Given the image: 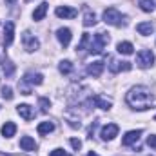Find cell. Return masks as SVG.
I'll return each mask as SVG.
<instances>
[{"label": "cell", "instance_id": "obj_1", "mask_svg": "<svg viewBox=\"0 0 156 156\" xmlns=\"http://www.w3.org/2000/svg\"><path fill=\"white\" fill-rule=\"evenodd\" d=\"M153 102H154V94H153L151 89L145 87V85H136V87H133V89L127 93V104H129L133 109H136V111H145V109H149V107L153 105Z\"/></svg>", "mask_w": 156, "mask_h": 156}, {"label": "cell", "instance_id": "obj_2", "mask_svg": "<svg viewBox=\"0 0 156 156\" xmlns=\"http://www.w3.org/2000/svg\"><path fill=\"white\" fill-rule=\"evenodd\" d=\"M104 22L109 24V26H115V27H122V26L127 24L125 15H122L116 7H107L104 11Z\"/></svg>", "mask_w": 156, "mask_h": 156}, {"label": "cell", "instance_id": "obj_3", "mask_svg": "<svg viewBox=\"0 0 156 156\" xmlns=\"http://www.w3.org/2000/svg\"><path fill=\"white\" fill-rule=\"evenodd\" d=\"M107 44H109V35H107V33H96V35L91 38L89 51L94 53V55H100V53H104V49H105Z\"/></svg>", "mask_w": 156, "mask_h": 156}, {"label": "cell", "instance_id": "obj_4", "mask_svg": "<svg viewBox=\"0 0 156 156\" xmlns=\"http://www.w3.org/2000/svg\"><path fill=\"white\" fill-rule=\"evenodd\" d=\"M136 64H138V67H142V69L151 67V66L154 64V53L149 51V49L140 51V53L136 55Z\"/></svg>", "mask_w": 156, "mask_h": 156}, {"label": "cell", "instance_id": "obj_5", "mask_svg": "<svg viewBox=\"0 0 156 156\" xmlns=\"http://www.w3.org/2000/svg\"><path fill=\"white\" fill-rule=\"evenodd\" d=\"M22 44H24V49L27 51V53H33V51H37L40 47V42H38V38H35L31 33H24L22 35Z\"/></svg>", "mask_w": 156, "mask_h": 156}, {"label": "cell", "instance_id": "obj_6", "mask_svg": "<svg viewBox=\"0 0 156 156\" xmlns=\"http://www.w3.org/2000/svg\"><path fill=\"white\" fill-rule=\"evenodd\" d=\"M89 104L94 105V107H100V109H104V111L111 109V100L105 98V96H102V94H94V96H91V98H89Z\"/></svg>", "mask_w": 156, "mask_h": 156}, {"label": "cell", "instance_id": "obj_7", "mask_svg": "<svg viewBox=\"0 0 156 156\" xmlns=\"http://www.w3.org/2000/svg\"><path fill=\"white\" fill-rule=\"evenodd\" d=\"M109 71L111 73H120V71H131V62H120V60H116V58H109Z\"/></svg>", "mask_w": 156, "mask_h": 156}, {"label": "cell", "instance_id": "obj_8", "mask_svg": "<svg viewBox=\"0 0 156 156\" xmlns=\"http://www.w3.org/2000/svg\"><path fill=\"white\" fill-rule=\"evenodd\" d=\"M118 131H120V129H118L116 123H107V125H104V127H102L100 136H102V140L109 142V140H113V138L118 134Z\"/></svg>", "mask_w": 156, "mask_h": 156}, {"label": "cell", "instance_id": "obj_9", "mask_svg": "<svg viewBox=\"0 0 156 156\" xmlns=\"http://www.w3.org/2000/svg\"><path fill=\"white\" fill-rule=\"evenodd\" d=\"M55 13H56L58 18H75L78 15L76 9H75V7H69V5H58Z\"/></svg>", "mask_w": 156, "mask_h": 156}, {"label": "cell", "instance_id": "obj_10", "mask_svg": "<svg viewBox=\"0 0 156 156\" xmlns=\"http://www.w3.org/2000/svg\"><path fill=\"white\" fill-rule=\"evenodd\" d=\"M56 38H58V42H60L64 47H67V45L71 44V38H73L71 29H69V27H60V29L56 31Z\"/></svg>", "mask_w": 156, "mask_h": 156}, {"label": "cell", "instance_id": "obj_11", "mask_svg": "<svg viewBox=\"0 0 156 156\" xmlns=\"http://www.w3.org/2000/svg\"><path fill=\"white\" fill-rule=\"evenodd\" d=\"M13 40H15V24L5 22V26H4V45H11Z\"/></svg>", "mask_w": 156, "mask_h": 156}, {"label": "cell", "instance_id": "obj_12", "mask_svg": "<svg viewBox=\"0 0 156 156\" xmlns=\"http://www.w3.org/2000/svg\"><path fill=\"white\" fill-rule=\"evenodd\" d=\"M104 67H105V64L102 62V60H96V62H93V64H89V67H87V75L89 76H100L102 73H104Z\"/></svg>", "mask_w": 156, "mask_h": 156}, {"label": "cell", "instance_id": "obj_13", "mask_svg": "<svg viewBox=\"0 0 156 156\" xmlns=\"http://www.w3.org/2000/svg\"><path fill=\"white\" fill-rule=\"evenodd\" d=\"M24 82H27L29 85H40L42 82H44V76H42V73H35V71H29V73H26L24 78H22Z\"/></svg>", "mask_w": 156, "mask_h": 156}, {"label": "cell", "instance_id": "obj_14", "mask_svg": "<svg viewBox=\"0 0 156 156\" xmlns=\"http://www.w3.org/2000/svg\"><path fill=\"white\" fill-rule=\"evenodd\" d=\"M140 136H142V129H138V131H129V133L122 138V144H123V145H133V144H136V142L140 140Z\"/></svg>", "mask_w": 156, "mask_h": 156}, {"label": "cell", "instance_id": "obj_15", "mask_svg": "<svg viewBox=\"0 0 156 156\" xmlns=\"http://www.w3.org/2000/svg\"><path fill=\"white\" fill-rule=\"evenodd\" d=\"M16 113L24 118V120H33V116H35L33 107L27 105V104H20V105H16Z\"/></svg>", "mask_w": 156, "mask_h": 156}, {"label": "cell", "instance_id": "obj_16", "mask_svg": "<svg viewBox=\"0 0 156 156\" xmlns=\"http://www.w3.org/2000/svg\"><path fill=\"white\" fill-rule=\"evenodd\" d=\"M20 149L22 151H37V144L31 136H22L20 138Z\"/></svg>", "mask_w": 156, "mask_h": 156}, {"label": "cell", "instance_id": "obj_17", "mask_svg": "<svg viewBox=\"0 0 156 156\" xmlns=\"http://www.w3.org/2000/svg\"><path fill=\"white\" fill-rule=\"evenodd\" d=\"M0 131H2V136H4V138H11V136H15V133H16V125H15L13 122H5Z\"/></svg>", "mask_w": 156, "mask_h": 156}, {"label": "cell", "instance_id": "obj_18", "mask_svg": "<svg viewBox=\"0 0 156 156\" xmlns=\"http://www.w3.org/2000/svg\"><path fill=\"white\" fill-rule=\"evenodd\" d=\"M45 13H47V2H42L38 7L33 11V20H35V22L42 20V18L45 16Z\"/></svg>", "mask_w": 156, "mask_h": 156}, {"label": "cell", "instance_id": "obj_19", "mask_svg": "<svg viewBox=\"0 0 156 156\" xmlns=\"http://www.w3.org/2000/svg\"><path fill=\"white\" fill-rule=\"evenodd\" d=\"M116 51L120 55H133L134 53V47H133L131 42H120L116 45Z\"/></svg>", "mask_w": 156, "mask_h": 156}, {"label": "cell", "instance_id": "obj_20", "mask_svg": "<svg viewBox=\"0 0 156 156\" xmlns=\"http://www.w3.org/2000/svg\"><path fill=\"white\" fill-rule=\"evenodd\" d=\"M96 24V15L91 11V9H85L83 11V26L85 27H91V26H94Z\"/></svg>", "mask_w": 156, "mask_h": 156}, {"label": "cell", "instance_id": "obj_21", "mask_svg": "<svg viewBox=\"0 0 156 156\" xmlns=\"http://www.w3.org/2000/svg\"><path fill=\"white\" fill-rule=\"evenodd\" d=\"M136 31H138L140 35H151V33L154 31V26H153L151 22H140V24L136 26Z\"/></svg>", "mask_w": 156, "mask_h": 156}, {"label": "cell", "instance_id": "obj_22", "mask_svg": "<svg viewBox=\"0 0 156 156\" xmlns=\"http://www.w3.org/2000/svg\"><path fill=\"white\" fill-rule=\"evenodd\" d=\"M37 131H38V134H49L55 131V123L53 122H42V123H38Z\"/></svg>", "mask_w": 156, "mask_h": 156}, {"label": "cell", "instance_id": "obj_23", "mask_svg": "<svg viewBox=\"0 0 156 156\" xmlns=\"http://www.w3.org/2000/svg\"><path fill=\"white\" fill-rule=\"evenodd\" d=\"M89 45H91V35H89V33H83V35H82V40H80V44L76 45V49L82 53V51L89 49Z\"/></svg>", "mask_w": 156, "mask_h": 156}, {"label": "cell", "instance_id": "obj_24", "mask_svg": "<svg viewBox=\"0 0 156 156\" xmlns=\"http://www.w3.org/2000/svg\"><path fill=\"white\" fill-rule=\"evenodd\" d=\"M58 69H60L62 75H71L73 73V62L71 60H62L60 66H58Z\"/></svg>", "mask_w": 156, "mask_h": 156}, {"label": "cell", "instance_id": "obj_25", "mask_svg": "<svg viewBox=\"0 0 156 156\" xmlns=\"http://www.w3.org/2000/svg\"><path fill=\"white\" fill-rule=\"evenodd\" d=\"M138 5H140V9L145 11V13H153V11H154V2H153V0H138Z\"/></svg>", "mask_w": 156, "mask_h": 156}, {"label": "cell", "instance_id": "obj_26", "mask_svg": "<svg viewBox=\"0 0 156 156\" xmlns=\"http://www.w3.org/2000/svg\"><path fill=\"white\" fill-rule=\"evenodd\" d=\"M2 69H4V75H5V76H13V73H15V64L9 62V60H4V62H2Z\"/></svg>", "mask_w": 156, "mask_h": 156}, {"label": "cell", "instance_id": "obj_27", "mask_svg": "<svg viewBox=\"0 0 156 156\" xmlns=\"http://www.w3.org/2000/svg\"><path fill=\"white\" fill-rule=\"evenodd\" d=\"M18 87H20V93L22 94H31V85L27 83V82H24V80H20V83H18Z\"/></svg>", "mask_w": 156, "mask_h": 156}, {"label": "cell", "instance_id": "obj_28", "mask_svg": "<svg viewBox=\"0 0 156 156\" xmlns=\"http://www.w3.org/2000/svg\"><path fill=\"white\" fill-rule=\"evenodd\" d=\"M38 105H40V111H42V113H47V111H49V107H51V104H49V100H47V98H40Z\"/></svg>", "mask_w": 156, "mask_h": 156}, {"label": "cell", "instance_id": "obj_29", "mask_svg": "<svg viewBox=\"0 0 156 156\" xmlns=\"http://www.w3.org/2000/svg\"><path fill=\"white\" fill-rule=\"evenodd\" d=\"M2 96H4L5 100H13V96H15V94H13V89L4 85V87H2Z\"/></svg>", "mask_w": 156, "mask_h": 156}, {"label": "cell", "instance_id": "obj_30", "mask_svg": "<svg viewBox=\"0 0 156 156\" xmlns=\"http://www.w3.org/2000/svg\"><path fill=\"white\" fill-rule=\"evenodd\" d=\"M147 145H149L151 149H154V151H156V134H151V136L147 138Z\"/></svg>", "mask_w": 156, "mask_h": 156}, {"label": "cell", "instance_id": "obj_31", "mask_svg": "<svg viewBox=\"0 0 156 156\" xmlns=\"http://www.w3.org/2000/svg\"><path fill=\"white\" fill-rule=\"evenodd\" d=\"M69 142H71V145H73V149H80V147H82V142H80V140H76V138H71V140H69Z\"/></svg>", "mask_w": 156, "mask_h": 156}, {"label": "cell", "instance_id": "obj_32", "mask_svg": "<svg viewBox=\"0 0 156 156\" xmlns=\"http://www.w3.org/2000/svg\"><path fill=\"white\" fill-rule=\"evenodd\" d=\"M49 156H66V153H64V149H55Z\"/></svg>", "mask_w": 156, "mask_h": 156}, {"label": "cell", "instance_id": "obj_33", "mask_svg": "<svg viewBox=\"0 0 156 156\" xmlns=\"http://www.w3.org/2000/svg\"><path fill=\"white\" fill-rule=\"evenodd\" d=\"M13 2H15V0H5V4H13Z\"/></svg>", "mask_w": 156, "mask_h": 156}, {"label": "cell", "instance_id": "obj_34", "mask_svg": "<svg viewBox=\"0 0 156 156\" xmlns=\"http://www.w3.org/2000/svg\"><path fill=\"white\" fill-rule=\"evenodd\" d=\"M87 156H98V154H96V153H89Z\"/></svg>", "mask_w": 156, "mask_h": 156}, {"label": "cell", "instance_id": "obj_35", "mask_svg": "<svg viewBox=\"0 0 156 156\" xmlns=\"http://www.w3.org/2000/svg\"><path fill=\"white\" fill-rule=\"evenodd\" d=\"M154 122H156V115H154Z\"/></svg>", "mask_w": 156, "mask_h": 156}, {"label": "cell", "instance_id": "obj_36", "mask_svg": "<svg viewBox=\"0 0 156 156\" xmlns=\"http://www.w3.org/2000/svg\"><path fill=\"white\" fill-rule=\"evenodd\" d=\"M26 2H31V0H26Z\"/></svg>", "mask_w": 156, "mask_h": 156}, {"label": "cell", "instance_id": "obj_37", "mask_svg": "<svg viewBox=\"0 0 156 156\" xmlns=\"http://www.w3.org/2000/svg\"><path fill=\"white\" fill-rule=\"evenodd\" d=\"M66 156H69V154H66Z\"/></svg>", "mask_w": 156, "mask_h": 156}]
</instances>
